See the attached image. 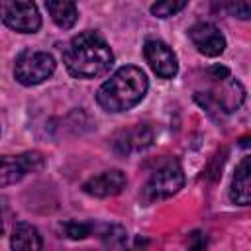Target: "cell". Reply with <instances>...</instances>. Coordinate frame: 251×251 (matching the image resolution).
Here are the masks:
<instances>
[{
	"instance_id": "2e32d148",
	"label": "cell",
	"mask_w": 251,
	"mask_h": 251,
	"mask_svg": "<svg viewBox=\"0 0 251 251\" xmlns=\"http://www.w3.org/2000/svg\"><path fill=\"white\" fill-rule=\"evenodd\" d=\"M226 10L231 16L241 18V20H249V16H251V6L247 2H229V4H226Z\"/></svg>"
},
{
	"instance_id": "5b68a950",
	"label": "cell",
	"mask_w": 251,
	"mask_h": 251,
	"mask_svg": "<svg viewBox=\"0 0 251 251\" xmlns=\"http://www.w3.org/2000/svg\"><path fill=\"white\" fill-rule=\"evenodd\" d=\"M45 165V159L37 151H27L18 157L0 155V188L20 182L27 173H37Z\"/></svg>"
},
{
	"instance_id": "5bb4252c",
	"label": "cell",
	"mask_w": 251,
	"mask_h": 251,
	"mask_svg": "<svg viewBox=\"0 0 251 251\" xmlns=\"http://www.w3.org/2000/svg\"><path fill=\"white\" fill-rule=\"evenodd\" d=\"M94 226L92 224H84V222H75V220H69V222H63L61 224V231L69 237V239H84L92 233Z\"/></svg>"
},
{
	"instance_id": "e0dca14e",
	"label": "cell",
	"mask_w": 251,
	"mask_h": 251,
	"mask_svg": "<svg viewBox=\"0 0 251 251\" xmlns=\"http://www.w3.org/2000/svg\"><path fill=\"white\" fill-rule=\"evenodd\" d=\"M4 231V224H2V214H0V233Z\"/></svg>"
},
{
	"instance_id": "52a82bcc",
	"label": "cell",
	"mask_w": 251,
	"mask_h": 251,
	"mask_svg": "<svg viewBox=\"0 0 251 251\" xmlns=\"http://www.w3.org/2000/svg\"><path fill=\"white\" fill-rule=\"evenodd\" d=\"M143 55H145L149 67L153 69V73L157 76H161V78H173L178 73L176 57H175L173 49L167 43H163L159 39H149V41H145Z\"/></svg>"
},
{
	"instance_id": "7a4b0ae2",
	"label": "cell",
	"mask_w": 251,
	"mask_h": 251,
	"mask_svg": "<svg viewBox=\"0 0 251 251\" xmlns=\"http://www.w3.org/2000/svg\"><path fill=\"white\" fill-rule=\"evenodd\" d=\"M147 76L139 67L126 65L118 69L96 92V102L102 110L118 114L139 104L147 92Z\"/></svg>"
},
{
	"instance_id": "30bf717a",
	"label": "cell",
	"mask_w": 251,
	"mask_h": 251,
	"mask_svg": "<svg viewBox=\"0 0 251 251\" xmlns=\"http://www.w3.org/2000/svg\"><path fill=\"white\" fill-rule=\"evenodd\" d=\"M229 198L239 206H247L251 202V161L249 157H243L235 169Z\"/></svg>"
},
{
	"instance_id": "7c38bea8",
	"label": "cell",
	"mask_w": 251,
	"mask_h": 251,
	"mask_svg": "<svg viewBox=\"0 0 251 251\" xmlns=\"http://www.w3.org/2000/svg\"><path fill=\"white\" fill-rule=\"evenodd\" d=\"M12 251H41L43 241L39 231L27 224V222H18L12 229V239H10Z\"/></svg>"
},
{
	"instance_id": "ba28073f",
	"label": "cell",
	"mask_w": 251,
	"mask_h": 251,
	"mask_svg": "<svg viewBox=\"0 0 251 251\" xmlns=\"http://www.w3.org/2000/svg\"><path fill=\"white\" fill-rule=\"evenodd\" d=\"M188 37L194 47L206 57H218L226 49L224 33L210 22H198L188 29Z\"/></svg>"
},
{
	"instance_id": "4fadbf2b",
	"label": "cell",
	"mask_w": 251,
	"mask_h": 251,
	"mask_svg": "<svg viewBox=\"0 0 251 251\" xmlns=\"http://www.w3.org/2000/svg\"><path fill=\"white\" fill-rule=\"evenodd\" d=\"M45 8L51 14L53 22L63 29H71L78 20V10H76L75 2H65V0L55 2V0H51V2H45Z\"/></svg>"
},
{
	"instance_id": "8fae6325",
	"label": "cell",
	"mask_w": 251,
	"mask_h": 251,
	"mask_svg": "<svg viewBox=\"0 0 251 251\" xmlns=\"http://www.w3.org/2000/svg\"><path fill=\"white\" fill-rule=\"evenodd\" d=\"M153 141V133L149 127H143V126H135L131 129H126L122 131L116 141H114V147L118 153H131V151H139V149H145L147 145H151Z\"/></svg>"
},
{
	"instance_id": "9a60e30c",
	"label": "cell",
	"mask_w": 251,
	"mask_h": 251,
	"mask_svg": "<svg viewBox=\"0 0 251 251\" xmlns=\"http://www.w3.org/2000/svg\"><path fill=\"white\" fill-rule=\"evenodd\" d=\"M184 6H186L184 0H163V2H157L151 6V14L157 18H169V16H175L176 12H180Z\"/></svg>"
},
{
	"instance_id": "3957f363",
	"label": "cell",
	"mask_w": 251,
	"mask_h": 251,
	"mask_svg": "<svg viewBox=\"0 0 251 251\" xmlns=\"http://www.w3.org/2000/svg\"><path fill=\"white\" fill-rule=\"evenodd\" d=\"M55 71V59L45 51H24L14 65V76L24 86H35L47 80Z\"/></svg>"
},
{
	"instance_id": "9c48e42d",
	"label": "cell",
	"mask_w": 251,
	"mask_h": 251,
	"mask_svg": "<svg viewBox=\"0 0 251 251\" xmlns=\"http://www.w3.org/2000/svg\"><path fill=\"white\" fill-rule=\"evenodd\" d=\"M126 175L118 169H112V171H104L92 178H88L84 184H82V190L90 196H96V198H106V196H114V194H120L124 188H126Z\"/></svg>"
},
{
	"instance_id": "6da1fadb",
	"label": "cell",
	"mask_w": 251,
	"mask_h": 251,
	"mask_svg": "<svg viewBox=\"0 0 251 251\" xmlns=\"http://www.w3.org/2000/svg\"><path fill=\"white\" fill-rule=\"evenodd\" d=\"M63 63L76 78H98L110 71L114 53L100 33L82 31L63 49Z\"/></svg>"
},
{
	"instance_id": "277c9868",
	"label": "cell",
	"mask_w": 251,
	"mask_h": 251,
	"mask_svg": "<svg viewBox=\"0 0 251 251\" xmlns=\"http://www.w3.org/2000/svg\"><path fill=\"white\" fill-rule=\"evenodd\" d=\"M0 20L20 31V33H35L41 27V16L37 12V6L31 2H14V0H2L0 2Z\"/></svg>"
},
{
	"instance_id": "8992f818",
	"label": "cell",
	"mask_w": 251,
	"mask_h": 251,
	"mask_svg": "<svg viewBox=\"0 0 251 251\" xmlns=\"http://www.w3.org/2000/svg\"><path fill=\"white\" fill-rule=\"evenodd\" d=\"M184 184V173L178 163L171 161L161 165L149 178L145 186V194L149 200H161L176 194Z\"/></svg>"
}]
</instances>
